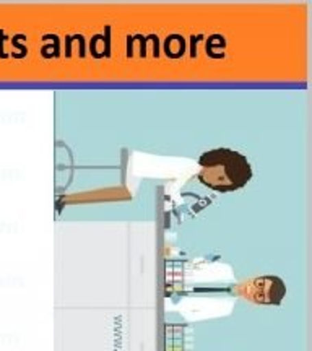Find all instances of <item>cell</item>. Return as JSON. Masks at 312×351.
I'll return each mask as SVG.
<instances>
[{
  "label": "cell",
  "mask_w": 312,
  "mask_h": 351,
  "mask_svg": "<svg viewBox=\"0 0 312 351\" xmlns=\"http://www.w3.org/2000/svg\"><path fill=\"white\" fill-rule=\"evenodd\" d=\"M199 181L217 192H232L244 187L252 178L248 158L230 148H215L200 156Z\"/></svg>",
  "instance_id": "obj_1"
}]
</instances>
